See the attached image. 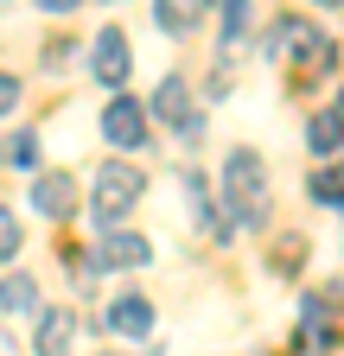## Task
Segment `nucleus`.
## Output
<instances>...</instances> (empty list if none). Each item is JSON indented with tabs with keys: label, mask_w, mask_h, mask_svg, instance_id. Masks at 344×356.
I'll list each match as a JSON object with an SVG mask.
<instances>
[{
	"label": "nucleus",
	"mask_w": 344,
	"mask_h": 356,
	"mask_svg": "<svg viewBox=\"0 0 344 356\" xmlns=\"http://www.w3.org/2000/svg\"><path fill=\"white\" fill-rule=\"evenodd\" d=\"M141 191H147V178H141L134 165L109 159V165L96 172V185H90V222H96V236H102V229H115V222L141 204Z\"/></svg>",
	"instance_id": "obj_1"
},
{
	"label": "nucleus",
	"mask_w": 344,
	"mask_h": 356,
	"mask_svg": "<svg viewBox=\"0 0 344 356\" xmlns=\"http://www.w3.org/2000/svg\"><path fill=\"white\" fill-rule=\"evenodd\" d=\"M224 204L236 222H262L268 216V172L255 153H230L224 159Z\"/></svg>",
	"instance_id": "obj_2"
},
{
	"label": "nucleus",
	"mask_w": 344,
	"mask_h": 356,
	"mask_svg": "<svg viewBox=\"0 0 344 356\" xmlns=\"http://www.w3.org/2000/svg\"><path fill=\"white\" fill-rule=\"evenodd\" d=\"M147 134H153L147 102H134V96H115V102H102V140H109V147H121V153H141V147H147Z\"/></svg>",
	"instance_id": "obj_3"
},
{
	"label": "nucleus",
	"mask_w": 344,
	"mask_h": 356,
	"mask_svg": "<svg viewBox=\"0 0 344 356\" xmlns=\"http://www.w3.org/2000/svg\"><path fill=\"white\" fill-rule=\"evenodd\" d=\"M147 261H153V242L127 236V229H102L96 254H90V267H102V274H115V267H147Z\"/></svg>",
	"instance_id": "obj_4"
},
{
	"label": "nucleus",
	"mask_w": 344,
	"mask_h": 356,
	"mask_svg": "<svg viewBox=\"0 0 344 356\" xmlns=\"http://www.w3.org/2000/svg\"><path fill=\"white\" fill-rule=\"evenodd\" d=\"M102 331H115V337H147V331H153V299H147V293L109 299V305H102Z\"/></svg>",
	"instance_id": "obj_5"
},
{
	"label": "nucleus",
	"mask_w": 344,
	"mask_h": 356,
	"mask_svg": "<svg viewBox=\"0 0 344 356\" xmlns=\"http://www.w3.org/2000/svg\"><path fill=\"white\" fill-rule=\"evenodd\" d=\"M90 70H96V83H109V89H121L127 83V70H134V58H127V38L109 26V32H96V44H90Z\"/></svg>",
	"instance_id": "obj_6"
},
{
	"label": "nucleus",
	"mask_w": 344,
	"mask_h": 356,
	"mask_svg": "<svg viewBox=\"0 0 344 356\" xmlns=\"http://www.w3.org/2000/svg\"><path fill=\"white\" fill-rule=\"evenodd\" d=\"M32 210L45 216V222H64L77 210V185H70V172H38L32 178Z\"/></svg>",
	"instance_id": "obj_7"
},
{
	"label": "nucleus",
	"mask_w": 344,
	"mask_h": 356,
	"mask_svg": "<svg viewBox=\"0 0 344 356\" xmlns=\"http://www.w3.org/2000/svg\"><path fill=\"white\" fill-rule=\"evenodd\" d=\"M70 337H77V312L70 305H52L45 318H38V331H32V350L38 356H70Z\"/></svg>",
	"instance_id": "obj_8"
},
{
	"label": "nucleus",
	"mask_w": 344,
	"mask_h": 356,
	"mask_svg": "<svg viewBox=\"0 0 344 356\" xmlns=\"http://www.w3.org/2000/svg\"><path fill=\"white\" fill-rule=\"evenodd\" d=\"M153 115H159V121H179V127L191 121V108H185V76H166V83L153 89Z\"/></svg>",
	"instance_id": "obj_9"
},
{
	"label": "nucleus",
	"mask_w": 344,
	"mask_h": 356,
	"mask_svg": "<svg viewBox=\"0 0 344 356\" xmlns=\"http://www.w3.org/2000/svg\"><path fill=\"white\" fill-rule=\"evenodd\" d=\"M306 140H313V153H338V147H344V121H338V108H325V115L306 121Z\"/></svg>",
	"instance_id": "obj_10"
},
{
	"label": "nucleus",
	"mask_w": 344,
	"mask_h": 356,
	"mask_svg": "<svg viewBox=\"0 0 344 356\" xmlns=\"http://www.w3.org/2000/svg\"><path fill=\"white\" fill-rule=\"evenodd\" d=\"M38 305V280L32 274H7L0 280V312H32Z\"/></svg>",
	"instance_id": "obj_11"
},
{
	"label": "nucleus",
	"mask_w": 344,
	"mask_h": 356,
	"mask_svg": "<svg viewBox=\"0 0 344 356\" xmlns=\"http://www.w3.org/2000/svg\"><path fill=\"white\" fill-rule=\"evenodd\" d=\"M293 58H299V70H306V76H325L338 51H331V38H319V32H306V38H299V51H293Z\"/></svg>",
	"instance_id": "obj_12"
},
{
	"label": "nucleus",
	"mask_w": 344,
	"mask_h": 356,
	"mask_svg": "<svg viewBox=\"0 0 344 356\" xmlns=\"http://www.w3.org/2000/svg\"><path fill=\"white\" fill-rule=\"evenodd\" d=\"M313 204H325V210H344V165H325V172H313Z\"/></svg>",
	"instance_id": "obj_13"
},
{
	"label": "nucleus",
	"mask_w": 344,
	"mask_h": 356,
	"mask_svg": "<svg viewBox=\"0 0 344 356\" xmlns=\"http://www.w3.org/2000/svg\"><path fill=\"white\" fill-rule=\"evenodd\" d=\"M0 159L19 165V172H32V165H38V134H13V140L0 147Z\"/></svg>",
	"instance_id": "obj_14"
},
{
	"label": "nucleus",
	"mask_w": 344,
	"mask_h": 356,
	"mask_svg": "<svg viewBox=\"0 0 344 356\" xmlns=\"http://www.w3.org/2000/svg\"><path fill=\"white\" fill-rule=\"evenodd\" d=\"M249 32V0H224V44H236Z\"/></svg>",
	"instance_id": "obj_15"
},
{
	"label": "nucleus",
	"mask_w": 344,
	"mask_h": 356,
	"mask_svg": "<svg viewBox=\"0 0 344 356\" xmlns=\"http://www.w3.org/2000/svg\"><path fill=\"white\" fill-rule=\"evenodd\" d=\"M19 254V222H13V210L0 204V261H13Z\"/></svg>",
	"instance_id": "obj_16"
},
{
	"label": "nucleus",
	"mask_w": 344,
	"mask_h": 356,
	"mask_svg": "<svg viewBox=\"0 0 344 356\" xmlns=\"http://www.w3.org/2000/svg\"><path fill=\"white\" fill-rule=\"evenodd\" d=\"M293 38H306V26H299V19H281L268 32V58H281V44H293Z\"/></svg>",
	"instance_id": "obj_17"
},
{
	"label": "nucleus",
	"mask_w": 344,
	"mask_h": 356,
	"mask_svg": "<svg viewBox=\"0 0 344 356\" xmlns=\"http://www.w3.org/2000/svg\"><path fill=\"white\" fill-rule=\"evenodd\" d=\"M153 13H159V26H166V32H185V26H191L179 7H172V0H153Z\"/></svg>",
	"instance_id": "obj_18"
},
{
	"label": "nucleus",
	"mask_w": 344,
	"mask_h": 356,
	"mask_svg": "<svg viewBox=\"0 0 344 356\" xmlns=\"http://www.w3.org/2000/svg\"><path fill=\"white\" fill-rule=\"evenodd\" d=\"M13 102H19V76H13V70H0V115H7Z\"/></svg>",
	"instance_id": "obj_19"
},
{
	"label": "nucleus",
	"mask_w": 344,
	"mask_h": 356,
	"mask_svg": "<svg viewBox=\"0 0 344 356\" xmlns=\"http://www.w3.org/2000/svg\"><path fill=\"white\" fill-rule=\"evenodd\" d=\"M38 7H45V13H77L83 0H38Z\"/></svg>",
	"instance_id": "obj_20"
},
{
	"label": "nucleus",
	"mask_w": 344,
	"mask_h": 356,
	"mask_svg": "<svg viewBox=\"0 0 344 356\" xmlns=\"http://www.w3.org/2000/svg\"><path fill=\"white\" fill-rule=\"evenodd\" d=\"M313 7H344V0H313Z\"/></svg>",
	"instance_id": "obj_21"
},
{
	"label": "nucleus",
	"mask_w": 344,
	"mask_h": 356,
	"mask_svg": "<svg viewBox=\"0 0 344 356\" xmlns=\"http://www.w3.org/2000/svg\"><path fill=\"white\" fill-rule=\"evenodd\" d=\"M338 121H344V96H338Z\"/></svg>",
	"instance_id": "obj_22"
},
{
	"label": "nucleus",
	"mask_w": 344,
	"mask_h": 356,
	"mask_svg": "<svg viewBox=\"0 0 344 356\" xmlns=\"http://www.w3.org/2000/svg\"><path fill=\"white\" fill-rule=\"evenodd\" d=\"M153 356H159V350H153Z\"/></svg>",
	"instance_id": "obj_23"
}]
</instances>
